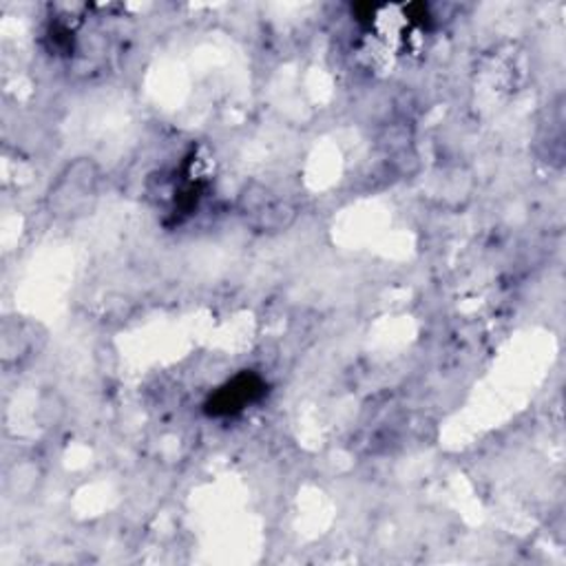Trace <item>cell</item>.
I'll return each instance as SVG.
<instances>
[{"mask_svg":"<svg viewBox=\"0 0 566 566\" xmlns=\"http://www.w3.org/2000/svg\"><path fill=\"white\" fill-rule=\"evenodd\" d=\"M81 171V164L76 167H70L67 173L58 180L56 184V191L52 193V206H61L63 213H76L83 204L89 202V197L96 195V173L92 171V164L85 162L83 167V173Z\"/></svg>","mask_w":566,"mask_h":566,"instance_id":"6da1fadb","label":"cell"},{"mask_svg":"<svg viewBox=\"0 0 566 566\" xmlns=\"http://www.w3.org/2000/svg\"><path fill=\"white\" fill-rule=\"evenodd\" d=\"M264 394V381L255 374H239L228 385L220 387V392L211 398L209 414L228 416L242 412L246 405L257 401Z\"/></svg>","mask_w":566,"mask_h":566,"instance_id":"7a4b0ae2","label":"cell"}]
</instances>
